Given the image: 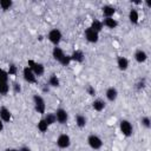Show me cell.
<instances>
[{"mask_svg":"<svg viewBox=\"0 0 151 151\" xmlns=\"http://www.w3.org/2000/svg\"><path fill=\"white\" fill-rule=\"evenodd\" d=\"M52 57H53L54 60H57L63 66H66V65H68L71 63L70 55H67L59 46H54L53 47V50H52Z\"/></svg>","mask_w":151,"mask_h":151,"instance_id":"obj_1","label":"cell"},{"mask_svg":"<svg viewBox=\"0 0 151 151\" xmlns=\"http://www.w3.org/2000/svg\"><path fill=\"white\" fill-rule=\"evenodd\" d=\"M32 99H33V105H34L35 112L39 113V114H45L46 113V103H45V99L40 94H34Z\"/></svg>","mask_w":151,"mask_h":151,"instance_id":"obj_2","label":"cell"},{"mask_svg":"<svg viewBox=\"0 0 151 151\" xmlns=\"http://www.w3.org/2000/svg\"><path fill=\"white\" fill-rule=\"evenodd\" d=\"M27 66L32 70V72L35 74V77H41L45 73V66L41 63H38L33 59H28L27 60Z\"/></svg>","mask_w":151,"mask_h":151,"instance_id":"obj_3","label":"cell"},{"mask_svg":"<svg viewBox=\"0 0 151 151\" xmlns=\"http://www.w3.org/2000/svg\"><path fill=\"white\" fill-rule=\"evenodd\" d=\"M63 38V33L60 32L59 28H52L48 33H47V39L50 40L51 44H53L54 46H59L60 41Z\"/></svg>","mask_w":151,"mask_h":151,"instance_id":"obj_4","label":"cell"},{"mask_svg":"<svg viewBox=\"0 0 151 151\" xmlns=\"http://www.w3.org/2000/svg\"><path fill=\"white\" fill-rule=\"evenodd\" d=\"M119 130L123 136L125 137H131L133 133V126L127 119H122L119 122Z\"/></svg>","mask_w":151,"mask_h":151,"instance_id":"obj_5","label":"cell"},{"mask_svg":"<svg viewBox=\"0 0 151 151\" xmlns=\"http://www.w3.org/2000/svg\"><path fill=\"white\" fill-rule=\"evenodd\" d=\"M87 144L92 150H99L103 147V139L97 134H90L87 137Z\"/></svg>","mask_w":151,"mask_h":151,"instance_id":"obj_6","label":"cell"},{"mask_svg":"<svg viewBox=\"0 0 151 151\" xmlns=\"http://www.w3.org/2000/svg\"><path fill=\"white\" fill-rule=\"evenodd\" d=\"M55 143H57V146L59 149H67L71 145V137L66 133H61V134L58 136Z\"/></svg>","mask_w":151,"mask_h":151,"instance_id":"obj_7","label":"cell"},{"mask_svg":"<svg viewBox=\"0 0 151 151\" xmlns=\"http://www.w3.org/2000/svg\"><path fill=\"white\" fill-rule=\"evenodd\" d=\"M54 114H55L57 122H58L59 124L64 125V124L67 123V120H68V113H67V111H66L65 109H63V107H58V109L55 110Z\"/></svg>","mask_w":151,"mask_h":151,"instance_id":"obj_8","label":"cell"},{"mask_svg":"<svg viewBox=\"0 0 151 151\" xmlns=\"http://www.w3.org/2000/svg\"><path fill=\"white\" fill-rule=\"evenodd\" d=\"M84 37H85V39H86L88 42H91V44H96V42H98V40H99V33L94 32V31H93L92 28H90V27H87V28L85 29Z\"/></svg>","mask_w":151,"mask_h":151,"instance_id":"obj_9","label":"cell"},{"mask_svg":"<svg viewBox=\"0 0 151 151\" xmlns=\"http://www.w3.org/2000/svg\"><path fill=\"white\" fill-rule=\"evenodd\" d=\"M22 77H24L25 81H27V83H29V84L37 83V77H35V74L32 72V70H31L28 66H25V67L22 68Z\"/></svg>","mask_w":151,"mask_h":151,"instance_id":"obj_10","label":"cell"},{"mask_svg":"<svg viewBox=\"0 0 151 151\" xmlns=\"http://www.w3.org/2000/svg\"><path fill=\"white\" fill-rule=\"evenodd\" d=\"M133 58L138 64H143V63H145L147 60V53L144 50L138 48V50H136V52L133 54Z\"/></svg>","mask_w":151,"mask_h":151,"instance_id":"obj_11","label":"cell"},{"mask_svg":"<svg viewBox=\"0 0 151 151\" xmlns=\"http://www.w3.org/2000/svg\"><path fill=\"white\" fill-rule=\"evenodd\" d=\"M0 119L4 123H9L12 120V112L6 106H1L0 107Z\"/></svg>","mask_w":151,"mask_h":151,"instance_id":"obj_12","label":"cell"},{"mask_svg":"<svg viewBox=\"0 0 151 151\" xmlns=\"http://www.w3.org/2000/svg\"><path fill=\"white\" fill-rule=\"evenodd\" d=\"M70 59H71V61L83 63L85 60V54L81 50H76L72 52V54H70Z\"/></svg>","mask_w":151,"mask_h":151,"instance_id":"obj_13","label":"cell"},{"mask_svg":"<svg viewBox=\"0 0 151 151\" xmlns=\"http://www.w3.org/2000/svg\"><path fill=\"white\" fill-rule=\"evenodd\" d=\"M101 13L104 18H113L114 13H116V8L111 5H104L101 7Z\"/></svg>","mask_w":151,"mask_h":151,"instance_id":"obj_14","label":"cell"},{"mask_svg":"<svg viewBox=\"0 0 151 151\" xmlns=\"http://www.w3.org/2000/svg\"><path fill=\"white\" fill-rule=\"evenodd\" d=\"M105 97H106V99H107L109 101H114V100L117 99V97H118V91H117V88L113 87V86H110V87L106 90V92H105Z\"/></svg>","mask_w":151,"mask_h":151,"instance_id":"obj_15","label":"cell"},{"mask_svg":"<svg viewBox=\"0 0 151 151\" xmlns=\"http://www.w3.org/2000/svg\"><path fill=\"white\" fill-rule=\"evenodd\" d=\"M117 66L120 71H126L129 68V59L123 55L117 57Z\"/></svg>","mask_w":151,"mask_h":151,"instance_id":"obj_16","label":"cell"},{"mask_svg":"<svg viewBox=\"0 0 151 151\" xmlns=\"http://www.w3.org/2000/svg\"><path fill=\"white\" fill-rule=\"evenodd\" d=\"M129 21L132 25H138V22H139V13H138L137 9L131 8L129 11Z\"/></svg>","mask_w":151,"mask_h":151,"instance_id":"obj_17","label":"cell"},{"mask_svg":"<svg viewBox=\"0 0 151 151\" xmlns=\"http://www.w3.org/2000/svg\"><path fill=\"white\" fill-rule=\"evenodd\" d=\"M105 106H106L105 101L103 99H100V98H97V99H94L92 101V109L94 111H97V112H101L105 109Z\"/></svg>","mask_w":151,"mask_h":151,"instance_id":"obj_18","label":"cell"},{"mask_svg":"<svg viewBox=\"0 0 151 151\" xmlns=\"http://www.w3.org/2000/svg\"><path fill=\"white\" fill-rule=\"evenodd\" d=\"M103 25H104L106 28H109V29H114V28H117V26H118V21H117L114 18H104Z\"/></svg>","mask_w":151,"mask_h":151,"instance_id":"obj_19","label":"cell"},{"mask_svg":"<svg viewBox=\"0 0 151 151\" xmlns=\"http://www.w3.org/2000/svg\"><path fill=\"white\" fill-rule=\"evenodd\" d=\"M90 28H92V29H93L94 32H97V33H100V32H101V29L104 28L103 21H101V20H98V19H94V20H92Z\"/></svg>","mask_w":151,"mask_h":151,"instance_id":"obj_20","label":"cell"},{"mask_svg":"<svg viewBox=\"0 0 151 151\" xmlns=\"http://www.w3.org/2000/svg\"><path fill=\"white\" fill-rule=\"evenodd\" d=\"M86 123H87V120H86V117H85L84 114L78 113V114L76 116V125H77L79 129L85 127V126H86Z\"/></svg>","mask_w":151,"mask_h":151,"instance_id":"obj_21","label":"cell"},{"mask_svg":"<svg viewBox=\"0 0 151 151\" xmlns=\"http://www.w3.org/2000/svg\"><path fill=\"white\" fill-rule=\"evenodd\" d=\"M48 86L50 87H59L60 86V79L57 77V74L52 73L48 78Z\"/></svg>","mask_w":151,"mask_h":151,"instance_id":"obj_22","label":"cell"},{"mask_svg":"<svg viewBox=\"0 0 151 151\" xmlns=\"http://www.w3.org/2000/svg\"><path fill=\"white\" fill-rule=\"evenodd\" d=\"M44 120L47 123L48 126H51V125H53L54 123H57V118H55L54 112H47V113H45Z\"/></svg>","mask_w":151,"mask_h":151,"instance_id":"obj_23","label":"cell"},{"mask_svg":"<svg viewBox=\"0 0 151 151\" xmlns=\"http://www.w3.org/2000/svg\"><path fill=\"white\" fill-rule=\"evenodd\" d=\"M37 127H38V130L41 132V133H45L47 130H48V125H47V123L44 120V118H41L39 122H38V124H37Z\"/></svg>","mask_w":151,"mask_h":151,"instance_id":"obj_24","label":"cell"},{"mask_svg":"<svg viewBox=\"0 0 151 151\" xmlns=\"http://www.w3.org/2000/svg\"><path fill=\"white\" fill-rule=\"evenodd\" d=\"M12 6H13L12 0H0V7L2 11H8L12 8Z\"/></svg>","mask_w":151,"mask_h":151,"instance_id":"obj_25","label":"cell"},{"mask_svg":"<svg viewBox=\"0 0 151 151\" xmlns=\"http://www.w3.org/2000/svg\"><path fill=\"white\" fill-rule=\"evenodd\" d=\"M8 92H9V84L0 83V96H6Z\"/></svg>","mask_w":151,"mask_h":151,"instance_id":"obj_26","label":"cell"},{"mask_svg":"<svg viewBox=\"0 0 151 151\" xmlns=\"http://www.w3.org/2000/svg\"><path fill=\"white\" fill-rule=\"evenodd\" d=\"M8 73L6 70H4L2 67H0V83H8Z\"/></svg>","mask_w":151,"mask_h":151,"instance_id":"obj_27","label":"cell"},{"mask_svg":"<svg viewBox=\"0 0 151 151\" xmlns=\"http://www.w3.org/2000/svg\"><path fill=\"white\" fill-rule=\"evenodd\" d=\"M140 122H142V125H143L145 129L149 130V129L151 127V119H150L149 116H144V117H142Z\"/></svg>","mask_w":151,"mask_h":151,"instance_id":"obj_28","label":"cell"},{"mask_svg":"<svg viewBox=\"0 0 151 151\" xmlns=\"http://www.w3.org/2000/svg\"><path fill=\"white\" fill-rule=\"evenodd\" d=\"M7 73H8V76H13V77H15V76L18 74V67H17L14 64H9V65H8Z\"/></svg>","mask_w":151,"mask_h":151,"instance_id":"obj_29","label":"cell"},{"mask_svg":"<svg viewBox=\"0 0 151 151\" xmlns=\"http://www.w3.org/2000/svg\"><path fill=\"white\" fill-rule=\"evenodd\" d=\"M145 86H146V80H145L144 78L139 79V80L136 83V90H137V91H142V90H144Z\"/></svg>","mask_w":151,"mask_h":151,"instance_id":"obj_30","label":"cell"},{"mask_svg":"<svg viewBox=\"0 0 151 151\" xmlns=\"http://www.w3.org/2000/svg\"><path fill=\"white\" fill-rule=\"evenodd\" d=\"M12 88H13V92H14V93H20V92H21V85H20L18 81H13Z\"/></svg>","mask_w":151,"mask_h":151,"instance_id":"obj_31","label":"cell"},{"mask_svg":"<svg viewBox=\"0 0 151 151\" xmlns=\"http://www.w3.org/2000/svg\"><path fill=\"white\" fill-rule=\"evenodd\" d=\"M86 92H87V94L91 96V97H94V96H96V88H94L92 85H88V86L86 87Z\"/></svg>","mask_w":151,"mask_h":151,"instance_id":"obj_32","label":"cell"},{"mask_svg":"<svg viewBox=\"0 0 151 151\" xmlns=\"http://www.w3.org/2000/svg\"><path fill=\"white\" fill-rule=\"evenodd\" d=\"M19 151H32V150H31V147H28V146H21V147L19 149Z\"/></svg>","mask_w":151,"mask_h":151,"instance_id":"obj_33","label":"cell"},{"mask_svg":"<svg viewBox=\"0 0 151 151\" xmlns=\"http://www.w3.org/2000/svg\"><path fill=\"white\" fill-rule=\"evenodd\" d=\"M4 124H5V123H4V122H2L1 119H0V132H1L2 130H4Z\"/></svg>","mask_w":151,"mask_h":151,"instance_id":"obj_34","label":"cell"},{"mask_svg":"<svg viewBox=\"0 0 151 151\" xmlns=\"http://www.w3.org/2000/svg\"><path fill=\"white\" fill-rule=\"evenodd\" d=\"M5 151H19L18 149H14V147H7Z\"/></svg>","mask_w":151,"mask_h":151,"instance_id":"obj_35","label":"cell"},{"mask_svg":"<svg viewBox=\"0 0 151 151\" xmlns=\"http://www.w3.org/2000/svg\"><path fill=\"white\" fill-rule=\"evenodd\" d=\"M53 151H57V150H53Z\"/></svg>","mask_w":151,"mask_h":151,"instance_id":"obj_36","label":"cell"}]
</instances>
